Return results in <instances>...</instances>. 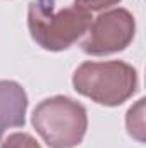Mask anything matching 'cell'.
I'll return each instance as SVG.
<instances>
[{"mask_svg":"<svg viewBox=\"0 0 146 148\" xmlns=\"http://www.w3.org/2000/svg\"><path fill=\"white\" fill-rule=\"evenodd\" d=\"M31 122L50 148H72L86 134L88 114L79 102L57 95L38 103Z\"/></svg>","mask_w":146,"mask_h":148,"instance_id":"3","label":"cell"},{"mask_svg":"<svg viewBox=\"0 0 146 148\" xmlns=\"http://www.w3.org/2000/svg\"><path fill=\"white\" fill-rule=\"evenodd\" d=\"M91 24V14L71 5L57 10L55 0H33L28 9L31 38L45 50L62 52L72 47Z\"/></svg>","mask_w":146,"mask_h":148,"instance_id":"1","label":"cell"},{"mask_svg":"<svg viewBox=\"0 0 146 148\" xmlns=\"http://www.w3.org/2000/svg\"><path fill=\"white\" fill-rule=\"evenodd\" d=\"M72 84L83 97L105 107H117L136 93L138 73L122 60L83 62L74 71Z\"/></svg>","mask_w":146,"mask_h":148,"instance_id":"2","label":"cell"},{"mask_svg":"<svg viewBox=\"0 0 146 148\" xmlns=\"http://www.w3.org/2000/svg\"><path fill=\"white\" fill-rule=\"evenodd\" d=\"M127 131L138 141H145V98L138 100L134 107H131L126 117Z\"/></svg>","mask_w":146,"mask_h":148,"instance_id":"6","label":"cell"},{"mask_svg":"<svg viewBox=\"0 0 146 148\" xmlns=\"http://www.w3.org/2000/svg\"><path fill=\"white\" fill-rule=\"evenodd\" d=\"M0 148H41L36 140L28 133H14L2 141Z\"/></svg>","mask_w":146,"mask_h":148,"instance_id":"7","label":"cell"},{"mask_svg":"<svg viewBox=\"0 0 146 148\" xmlns=\"http://www.w3.org/2000/svg\"><path fill=\"white\" fill-rule=\"evenodd\" d=\"M28 95L24 88L10 79H0V140L12 127L26 122Z\"/></svg>","mask_w":146,"mask_h":148,"instance_id":"5","label":"cell"},{"mask_svg":"<svg viewBox=\"0 0 146 148\" xmlns=\"http://www.w3.org/2000/svg\"><path fill=\"white\" fill-rule=\"evenodd\" d=\"M120 0H74V5L79 7L81 10H86V12H100V10H105L112 5H117Z\"/></svg>","mask_w":146,"mask_h":148,"instance_id":"8","label":"cell"},{"mask_svg":"<svg viewBox=\"0 0 146 148\" xmlns=\"http://www.w3.org/2000/svg\"><path fill=\"white\" fill-rule=\"evenodd\" d=\"M136 33L134 16L126 9H113L91 21L81 48L88 55H110L131 45Z\"/></svg>","mask_w":146,"mask_h":148,"instance_id":"4","label":"cell"}]
</instances>
